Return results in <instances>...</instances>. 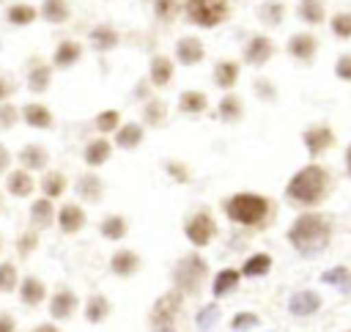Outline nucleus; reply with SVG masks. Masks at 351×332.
Returning <instances> with one entry per match:
<instances>
[{
    "mask_svg": "<svg viewBox=\"0 0 351 332\" xmlns=\"http://www.w3.org/2000/svg\"><path fill=\"white\" fill-rule=\"evenodd\" d=\"M99 236L104 241H123L129 236V217L121 211H110L99 220Z\"/></svg>",
    "mask_w": 351,
    "mask_h": 332,
    "instance_id": "c9c22d12",
    "label": "nucleus"
},
{
    "mask_svg": "<svg viewBox=\"0 0 351 332\" xmlns=\"http://www.w3.org/2000/svg\"><path fill=\"white\" fill-rule=\"evenodd\" d=\"M162 170H165V176L173 181V184H192V178H195V173H192V167L184 162V159H176V156H170V159H165L162 162Z\"/></svg>",
    "mask_w": 351,
    "mask_h": 332,
    "instance_id": "c03bdc74",
    "label": "nucleus"
},
{
    "mask_svg": "<svg viewBox=\"0 0 351 332\" xmlns=\"http://www.w3.org/2000/svg\"><path fill=\"white\" fill-rule=\"evenodd\" d=\"M80 305H82V302H80L77 291L69 288V285H58V288L49 291V296H47V313H49V318L58 321V324L71 321V318L77 316Z\"/></svg>",
    "mask_w": 351,
    "mask_h": 332,
    "instance_id": "9d476101",
    "label": "nucleus"
},
{
    "mask_svg": "<svg viewBox=\"0 0 351 332\" xmlns=\"http://www.w3.org/2000/svg\"><path fill=\"white\" fill-rule=\"evenodd\" d=\"M219 318H222L219 302H208V305H203V307L195 313V327H197L200 332H208V329H214V327L219 324Z\"/></svg>",
    "mask_w": 351,
    "mask_h": 332,
    "instance_id": "09e8293b",
    "label": "nucleus"
},
{
    "mask_svg": "<svg viewBox=\"0 0 351 332\" xmlns=\"http://www.w3.org/2000/svg\"><path fill=\"white\" fill-rule=\"evenodd\" d=\"M346 332H351V329H346Z\"/></svg>",
    "mask_w": 351,
    "mask_h": 332,
    "instance_id": "69168bd1",
    "label": "nucleus"
},
{
    "mask_svg": "<svg viewBox=\"0 0 351 332\" xmlns=\"http://www.w3.org/2000/svg\"><path fill=\"white\" fill-rule=\"evenodd\" d=\"M324 307V296L313 288H299L288 296V313L293 318H310Z\"/></svg>",
    "mask_w": 351,
    "mask_h": 332,
    "instance_id": "393cba45",
    "label": "nucleus"
},
{
    "mask_svg": "<svg viewBox=\"0 0 351 332\" xmlns=\"http://www.w3.org/2000/svg\"><path fill=\"white\" fill-rule=\"evenodd\" d=\"M326 0H299L296 3V19L304 22L307 27H321L326 22Z\"/></svg>",
    "mask_w": 351,
    "mask_h": 332,
    "instance_id": "58836bf2",
    "label": "nucleus"
},
{
    "mask_svg": "<svg viewBox=\"0 0 351 332\" xmlns=\"http://www.w3.org/2000/svg\"><path fill=\"white\" fill-rule=\"evenodd\" d=\"M19 277L22 274L14 261H0V294H16Z\"/></svg>",
    "mask_w": 351,
    "mask_h": 332,
    "instance_id": "8fccbe9b",
    "label": "nucleus"
},
{
    "mask_svg": "<svg viewBox=\"0 0 351 332\" xmlns=\"http://www.w3.org/2000/svg\"><path fill=\"white\" fill-rule=\"evenodd\" d=\"M271 269H274V258H271L269 252H263V250L250 252V255L241 261V266H239V272H241L244 280H261V277H266Z\"/></svg>",
    "mask_w": 351,
    "mask_h": 332,
    "instance_id": "e433bc0d",
    "label": "nucleus"
},
{
    "mask_svg": "<svg viewBox=\"0 0 351 332\" xmlns=\"http://www.w3.org/2000/svg\"><path fill=\"white\" fill-rule=\"evenodd\" d=\"M145 126L140 121H123L115 132H112V145L121 151H137L145 143Z\"/></svg>",
    "mask_w": 351,
    "mask_h": 332,
    "instance_id": "cd10ccee",
    "label": "nucleus"
},
{
    "mask_svg": "<svg viewBox=\"0 0 351 332\" xmlns=\"http://www.w3.org/2000/svg\"><path fill=\"white\" fill-rule=\"evenodd\" d=\"M36 189H38V176L36 173H30L25 167H14V170L5 173V192L11 198L27 200V198L36 195Z\"/></svg>",
    "mask_w": 351,
    "mask_h": 332,
    "instance_id": "b1692460",
    "label": "nucleus"
},
{
    "mask_svg": "<svg viewBox=\"0 0 351 332\" xmlns=\"http://www.w3.org/2000/svg\"><path fill=\"white\" fill-rule=\"evenodd\" d=\"M318 49H321V41L313 30H296L285 41V55L299 66H310L315 60Z\"/></svg>",
    "mask_w": 351,
    "mask_h": 332,
    "instance_id": "9b49d317",
    "label": "nucleus"
},
{
    "mask_svg": "<svg viewBox=\"0 0 351 332\" xmlns=\"http://www.w3.org/2000/svg\"><path fill=\"white\" fill-rule=\"evenodd\" d=\"M121 123H123V118H121V110H115V107L99 110V112L93 115V129H96V134H112Z\"/></svg>",
    "mask_w": 351,
    "mask_h": 332,
    "instance_id": "49530a36",
    "label": "nucleus"
},
{
    "mask_svg": "<svg viewBox=\"0 0 351 332\" xmlns=\"http://www.w3.org/2000/svg\"><path fill=\"white\" fill-rule=\"evenodd\" d=\"M38 192L49 200H60L69 192V176L63 170H52L47 167L44 173H38Z\"/></svg>",
    "mask_w": 351,
    "mask_h": 332,
    "instance_id": "72a5a7b5",
    "label": "nucleus"
},
{
    "mask_svg": "<svg viewBox=\"0 0 351 332\" xmlns=\"http://www.w3.org/2000/svg\"><path fill=\"white\" fill-rule=\"evenodd\" d=\"M343 167H346V176L351 178V143H348L346 151H343Z\"/></svg>",
    "mask_w": 351,
    "mask_h": 332,
    "instance_id": "052dcab7",
    "label": "nucleus"
},
{
    "mask_svg": "<svg viewBox=\"0 0 351 332\" xmlns=\"http://www.w3.org/2000/svg\"><path fill=\"white\" fill-rule=\"evenodd\" d=\"M82 55H85V44L80 38H60L49 55V63L58 71H69L82 60Z\"/></svg>",
    "mask_w": 351,
    "mask_h": 332,
    "instance_id": "6ab92c4d",
    "label": "nucleus"
},
{
    "mask_svg": "<svg viewBox=\"0 0 351 332\" xmlns=\"http://www.w3.org/2000/svg\"><path fill=\"white\" fill-rule=\"evenodd\" d=\"M219 211L230 225H236L247 233H263L269 225H274L280 206L274 198H269L263 192L239 189L219 200Z\"/></svg>",
    "mask_w": 351,
    "mask_h": 332,
    "instance_id": "f257e3e1",
    "label": "nucleus"
},
{
    "mask_svg": "<svg viewBox=\"0 0 351 332\" xmlns=\"http://www.w3.org/2000/svg\"><path fill=\"white\" fill-rule=\"evenodd\" d=\"M255 16L266 30H277L288 16V5L282 0H261L255 8Z\"/></svg>",
    "mask_w": 351,
    "mask_h": 332,
    "instance_id": "4c0bfd02",
    "label": "nucleus"
},
{
    "mask_svg": "<svg viewBox=\"0 0 351 332\" xmlns=\"http://www.w3.org/2000/svg\"><path fill=\"white\" fill-rule=\"evenodd\" d=\"M277 44L269 33H252L244 47H241V63L244 66H252V69H263L274 55H277Z\"/></svg>",
    "mask_w": 351,
    "mask_h": 332,
    "instance_id": "1a4fd4ad",
    "label": "nucleus"
},
{
    "mask_svg": "<svg viewBox=\"0 0 351 332\" xmlns=\"http://www.w3.org/2000/svg\"><path fill=\"white\" fill-rule=\"evenodd\" d=\"M326 25H329V33L337 38V41H351V11H335L326 16Z\"/></svg>",
    "mask_w": 351,
    "mask_h": 332,
    "instance_id": "de8ad7c7",
    "label": "nucleus"
},
{
    "mask_svg": "<svg viewBox=\"0 0 351 332\" xmlns=\"http://www.w3.org/2000/svg\"><path fill=\"white\" fill-rule=\"evenodd\" d=\"M74 195H77V200H80L82 206H99V203L104 200V195H107V184H104V178L99 176V170H85V173H80L77 181H74Z\"/></svg>",
    "mask_w": 351,
    "mask_h": 332,
    "instance_id": "f8f14e48",
    "label": "nucleus"
},
{
    "mask_svg": "<svg viewBox=\"0 0 351 332\" xmlns=\"http://www.w3.org/2000/svg\"><path fill=\"white\" fill-rule=\"evenodd\" d=\"M211 280V266L208 261L203 258L200 250H189L184 255H178V261L173 263V272H170V283L178 294H184V299H195L206 291Z\"/></svg>",
    "mask_w": 351,
    "mask_h": 332,
    "instance_id": "20e7f679",
    "label": "nucleus"
},
{
    "mask_svg": "<svg viewBox=\"0 0 351 332\" xmlns=\"http://www.w3.org/2000/svg\"><path fill=\"white\" fill-rule=\"evenodd\" d=\"M3 19H5L11 27H30V25L38 19V5H33V3H27V0H14V3L5 5Z\"/></svg>",
    "mask_w": 351,
    "mask_h": 332,
    "instance_id": "f704fd0d",
    "label": "nucleus"
},
{
    "mask_svg": "<svg viewBox=\"0 0 351 332\" xmlns=\"http://www.w3.org/2000/svg\"><path fill=\"white\" fill-rule=\"evenodd\" d=\"M118 44H121V33L110 22H99L88 30V47L99 55H107V52L118 49Z\"/></svg>",
    "mask_w": 351,
    "mask_h": 332,
    "instance_id": "bb28decb",
    "label": "nucleus"
},
{
    "mask_svg": "<svg viewBox=\"0 0 351 332\" xmlns=\"http://www.w3.org/2000/svg\"><path fill=\"white\" fill-rule=\"evenodd\" d=\"M184 239L195 247V250H203V247H211L217 239H219V222L214 217V211L208 206H197L195 211H189L184 217Z\"/></svg>",
    "mask_w": 351,
    "mask_h": 332,
    "instance_id": "0eeeda50",
    "label": "nucleus"
},
{
    "mask_svg": "<svg viewBox=\"0 0 351 332\" xmlns=\"http://www.w3.org/2000/svg\"><path fill=\"white\" fill-rule=\"evenodd\" d=\"M181 16L200 30H214L233 16V0H181Z\"/></svg>",
    "mask_w": 351,
    "mask_h": 332,
    "instance_id": "39448f33",
    "label": "nucleus"
},
{
    "mask_svg": "<svg viewBox=\"0 0 351 332\" xmlns=\"http://www.w3.org/2000/svg\"><path fill=\"white\" fill-rule=\"evenodd\" d=\"M151 14L159 25H173L181 16V0H151Z\"/></svg>",
    "mask_w": 351,
    "mask_h": 332,
    "instance_id": "37998d69",
    "label": "nucleus"
},
{
    "mask_svg": "<svg viewBox=\"0 0 351 332\" xmlns=\"http://www.w3.org/2000/svg\"><path fill=\"white\" fill-rule=\"evenodd\" d=\"M0 332H19V324L8 310H0Z\"/></svg>",
    "mask_w": 351,
    "mask_h": 332,
    "instance_id": "4d7b16f0",
    "label": "nucleus"
},
{
    "mask_svg": "<svg viewBox=\"0 0 351 332\" xmlns=\"http://www.w3.org/2000/svg\"><path fill=\"white\" fill-rule=\"evenodd\" d=\"M55 225H58V230H60L63 236H77V233H82L85 225H88V211H85V206L77 203V200L60 203L58 211H55Z\"/></svg>",
    "mask_w": 351,
    "mask_h": 332,
    "instance_id": "ddd939ff",
    "label": "nucleus"
},
{
    "mask_svg": "<svg viewBox=\"0 0 351 332\" xmlns=\"http://www.w3.org/2000/svg\"><path fill=\"white\" fill-rule=\"evenodd\" d=\"M335 189V178L332 170L321 162H307L299 170H293L282 187V198L293 206V209H321V203L329 200Z\"/></svg>",
    "mask_w": 351,
    "mask_h": 332,
    "instance_id": "7ed1b4c3",
    "label": "nucleus"
},
{
    "mask_svg": "<svg viewBox=\"0 0 351 332\" xmlns=\"http://www.w3.org/2000/svg\"><path fill=\"white\" fill-rule=\"evenodd\" d=\"M52 63L44 60L41 55H33L27 63H25V88L30 93H47L52 88Z\"/></svg>",
    "mask_w": 351,
    "mask_h": 332,
    "instance_id": "2eb2a0df",
    "label": "nucleus"
},
{
    "mask_svg": "<svg viewBox=\"0 0 351 332\" xmlns=\"http://www.w3.org/2000/svg\"><path fill=\"white\" fill-rule=\"evenodd\" d=\"M208 107H211L208 96H206L203 91H197V88L181 91V93H178V102H176V110H178L181 115H186V118H197V115L208 112Z\"/></svg>",
    "mask_w": 351,
    "mask_h": 332,
    "instance_id": "2f4dec72",
    "label": "nucleus"
},
{
    "mask_svg": "<svg viewBox=\"0 0 351 332\" xmlns=\"http://www.w3.org/2000/svg\"><path fill=\"white\" fill-rule=\"evenodd\" d=\"M148 82L154 91H165L173 85L176 80V60L173 55H165V52H154L151 60H148Z\"/></svg>",
    "mask_w": 351,
    "mask_h": 332,
    "instance_id": "a211bd4d",
    "label": "nucleus"
},
{
    "mask_svg": "<svg viewBox=\"0 0 351 332\" xmlns=\"http://www.w3.org/2000/svg\"><path fill=\"white\" fill-rule=\"evenodd\" d=\"M219 123H239L244 118V99L236 91H225L214 107Z\"/></svg>",
    "mask_w": 351,
    "mask_h": 332,
    "instance_id": "473e14b6",
    "label": "nucleus"
},
{
    "mask_svg": "<svg viewBox=\"0 0 351 332\" xmlns=\"http://www.w3.org/2000/svg\"><path fill=\"white\" fill-rule=\"evenodd\" d=\"M107 269H110L112 277H118V280H129V277H134V274L143 269V258H140V252L132 250V247H118V250L110 252Z\"/></svg>",
    "mask_w": 351,
    "mask_h": 332,
    "instance_id": "f3484780",
    "label": "nucleus"
},
{
    "mask_svg": "<svg viewBox=\"0 0 351 332\" xmlns=\"http://www.w3.org/2000/svg\"><path fill=\"white\" fill-rule=\"evenodd\" d=\"M112 151H115L112 140L107 134H96L82 145V162L88 170H99L112 159Z\"/></svg>",
    "mask_w": 351,
    "mask_h": 332,
    "instance_id": "4be33fe9",
    "label": "nucleus"
},
{
    "mask_svg": "<svg viewBox=\"0 0 351 332\" xmlns=\"http://www.w3.org/2000/svg\"><path fill=\"white\" fill-rule=\"evenodd\" d=\"M16 123H22V121H19V107H16L14 102H0V129L8 132V129H14Z\"/></svg>",
    "mask_w": 351,
    "mask_h": 332,
    "instance_id": "603ef678",
    "label": "nucleus"
},
{
    "mask_svg": "<svg viewBox=\"0 0 351 332\" xmlns=\"http://www.w3.org/2000/svg\"><path fill=\"white\" fill-rule=\"evenodd\" d=\"M49 148L44 145V143H25L16 154H14V162L19 165V167H25V170H30V173H44L47 167H49Z\"/></svg>",
    "mask_w": 351,
    "mask_h": 332,
    "instance_id": "5701e85b",
    "label": "nucleus"
},
{
    "mask_svg": "<svg viewBox=\"0 0 351 332\" xmlns=\"http://www.w3.org/2000/svg\"><path fill=\"white\" fill-rule=\"evenodd\" d=\"M321 283H324V285H332V288L340 291V294H351V266L337 263V266L326 269V272L321 274Z\"/></svg>",
    "mask_w": 351,
    "mask_h": 332,
    "instance_id": "79ce46f5",
    "label": "nucleus"
},
{
    "mask_svg": "<svg viewBox=\"0 0 351 332\" xmlns=\"http://www.w3.org/2000/svg\"><path fill=\"white\" fill-rule=\"evenodd\" d=\"M55 200H49V198H44V195H33V203L27 206V222H30V228H36V230H47V228H52L55 225Z\"/></svg>",
    "mask_w": 351,
    "mask_h": 332,
    "instance_id": "7c9ffc66",
    "label": "nucleus"
},
{
    "mask_svg": "<svg viewBox=\"0 0 351 332\" xmlns=\"http://www.w3.org/2000/svg\"><path fill=\"white\" fill-rule=\"evenodd\" d=\"M0 211H3V195H0Z\"/></svg>",
    "mask_w": 351,
    "mask_h": 332,
    "instance_id": "e2e57ef3",
    "label": "nucleus"
},
{
    "mask_svg": "<svg viewBox=\"0 0 351 332\" xmlns=\"http://www.w3.org/2000/svg\"><path fill=\"white\" fill-rule=\"evenodd\" d=\"M302 145H304L310 162H318V159H324V156L337 145V134H335L332 123H326V121H313V123H307V126L302 129Z\"/></svg>",
    "mask_w": 351,
    "mask_h": 332,
    "instance_id": "6e6552de",
    "label": "nucleus"
},
{
    "mask_svg": "<svg viewBox=\"0 0 351 332\" xmlns=\"http://www.w3.org/2000/svg\"><path fill=\"white\" fill-rule=\"evenodd\" d=\"M80 310H82V318H85L88 324L99 327V324H104V321L110 318V313H112V302H110L107 294L93 291V294H88V299L80 305Z\"/></svg>",
    "mask_w": 351,
    "mask_h": 332,
    "instance_id": "c756f323",
    "label": "nucleus"
},
{
    "mask_svg": "<svg viewBox=\"0 0 351 332\" xmlns=\"http://www.w3.org/2000/svg\"><path fill=\"white\" fill-rule=\"evenodd\" d=\"M255 327H261V316L252 310H239L230 316V329L233 332H252Z\"/></svg>",
    "mask_w": 351,
    "mask_h": 332,
    "instance_id": "3c124183",
    "label": "nucleus"
},
{
    "mask_svg": "<svg viewBox=\"0 0 351 332\" xmlns=\"http://www.w3.org/2000/svg\"><path fill=\"white\" fill-rule=\"evenodd\" d=\"M241 60H236V58H219L214 66H211V80H214V85L225 93V91H233L236 85H239V80H241Z\"/></svg>",
    "mask_w": 351,
    "mask_h": 332,
    "instance_id": "a878e982",
    "label": "nucleus"
},
{
    "mask_svg": "<svg viewBox=\"0 0 351 332\" xmlns=\"http://www.w3.org/2000/svg\"><path fill=\"white\" fill-rule=\"evenodd\" d=\"M16 82L11 80V77H5V74H0V102H11L14 99V93H16Z\"/></svg>",
    "mask_w": 351,
    "mask_h": 332,
    "instance_id": "5fc2aeb1",
    "label": "nucleus"
},
{
    "mask_svg": "<svg viewBox=\"0 0 351 332\" xmlns=\"http://www.w3.org/2000/svg\"><path fill=\"white\" fill-rule=\"evenodd\" d=\"M335 239V222L321 209H302L285 228V241L302 258H318Z\"/></svg>",
    "mask_w": 351,
    "mask_h": 332,
    "instance_id": "f03ea898",
    "label": "nucleus"
},
{
    "mask_svg": "<svg viewBox=\"0 0 351 332\" xmlns=\"http://www.w3.org/2000/svg\"><path fill=\"white\" fill-rule=\"evenodd\" d=\"M184 294H178L173 285L159 294L148 310V327L151 332H178V324H181V313H184Z\"/></svg>",
    "mask_w": 351,
    "mask_h": 332,
    "instance_id": "423d86ee",
    "label": "nucleus"
},
{
    "mask_svg": "<svg viewBox=\"0 0 351 332\" xmlns=\"http://www.w3.org/2000/svg\"><path fill=\"white\" fill-rule=\"evenodd\" d=\"M38 247H41V230H36L30 225L25 230H19V236L14 239V252L19 261H27Z\"/></svg>",
    "mask_w": 351,
    "mask_h": 332,
    "instance_id": "a19ab883",
    "label": "nucleus"
},
{
    "mask_svg": "<svg viewBox=\"0 0 351 332\" xmlns=\"http://www.w3.org/2000/svg\"><path fill=\"white\" fill-rule=\"evenodd\" d=\"M335 77L340 82H351V52H340L335 58Z\"/></svg>",
    "mask_w": 351,
    "mask_h": 332,
    "instance_id": "864d4df0",
    "label": "nucleus"
},
{
    "mask_svg": "<svg viewBox=\"0 0 351 332\" xmlns=\"http://www.w3.org/2000/svg\"><path fill=\"white\" fill-rule=\"evenodd\" d=\"M167 118H170V107L162 96H151L143 102V110H140V123L145 129H165L167 126Z\"/></svg>",
    "mask_w": 351,
    "mask_h": 332,
    "instance_id": "c85d7f7f",
    "label": "nucleus"
},
{
    "mask_svg": "<svg viewBox=\"0 0 351 332\" xmlns=\"http://www.w3.org/2000/svg\"><path fill=\"white\" fill-rule=\"evenodd\" d=\"M3 3H5V0H0V5H3Z\"/></svg>",
    "mask_w": 351,
    "mask_h": 332,
    "instance_id": "0e129e2a",
    "label": "nucleus"
},
{
    "mask_svg": "<svg viewBox=\"0 0 351 332\" xmlns=\"http://www.w3.org/2000/svg\"><path fill=\"white\" fill-rule=\"evenodd\" d=\"M38 19H44L47 25H66L71 19V3L69 0H41Z\"/></svg>",
    "mask_w": 351,
    "mask_h": 332,
    "instance_id": "ea45409f",
    "label": "nucleus"
},
{
    "mask_svg": "<svg viewBox=\"0 0 351 332\" xmlns=\"http://www.w3.org/2000/svg\"><path fill=\"white\" fill-rule=\"evenodd\" d=\"M173 60H176V66H186V69L200 66L206 60V44H203V38L200 36H192V33L178 36L176 44H173Z\"/></svg>",
    "mask_w": 351,
    "mask_h": 332,
    "instance_id": "4468645a",
    "label": "nucleus"
},
{
    "mask_svg": "<svg viewBox=\"0 0 351 332\" xmlns=\"http://www.w3.org/2000/svg\"><path fill=\"white\" fill-rule=\"evenodd\" d=\"M33 332H63V329H60V324H58V321H52V318H49V321L36 324V327H33Z\"/></svg>",
    "mask_w": 351,
    "mask_h": 332,
    "instance_id": "bf43d9fd",
    "label": "nucleus"
},
{
    "mask_svg": "<svg viewBox=\"0 0 351 332\" xmlns=\"http://www.w3.org/2000/svg\"><path fill=\"white\" fill-rule=\"evenodd\" d=\"M132 96H134L137 102H145V99H151V96H154V88H151L148 77H145V80H137V82H134V91H132Z\"/></svg>",
    "mask_w": 351,
    "mask_h": 332,
    "instance_id": "6e6d98bb",
    "label": "nucleus"
},
{
    "mask_svg": "<svg viewBox=\"0 0 351 332\" xmlns=\"http://www.w3.org/2000/svg\"><path fill=\"white\" fill-rule=\"evenodd\" d=\"M19 121H22L25 126H30L33 132H49V129H55V123H58L52 107L44 104V102H36V99H33V102H25V104L19 107Z\"/></svg>",
    "mask_w": 351,
    "mask_h": 332,
    "instance_id": "dca6fc26",
    "label": "nucleus"
},
{
    "mask_svg": "<svg viewBox=\"0 0 351 332\" xmlns=\"http://www.w3.org/2000/svg\"><path fill=\"white\" fill-rule=\"evenodd\" d=\"M16 296L25 307L36 310L41 305H47V296H49V288L47 283L38 277V274H22L19 277V285H16Z\"/></svg>",
    "mask_w": 351,
    "mask_h": 332,
    "instance_id": "412c9836",
    "label": "nucleus"
},
{
    "mask_svg": "<svg viewBox=\"0 0 351 332\" xmlns=\"http://www.w3.org/2000/svg\"><path fill=\"white\" fill-rule=\"evenodd\" d=\"M11 162H14V156H11V151L0 143V176H5L8 170H11Z\"/></svg>",
    "mask_w": 351,
    "mask_h": 332,
    "instance_id": "13d9d810",
    "label": "nucleus"
},
{
    "mask_svg": "<svg viewBox=\"0 0 351 332\" xmlns=\"http://www.w3.org/2000/svg\"><path fill=\"white\" fill-rule=\"evenodd\" d=\"M241 280H244V277H241L239 266H222V269H217V272L211 274V280H208L211 299H214V302L228 299L230 294H236V291H239Z\"/></svg>",
    "mask_w": 351,
    "mask_h": 332,
    "instance_id": "aec40b11",
    "label": "nucleus"
},
{
    "mask_svg": "<svg viewBox=\"0 0 351 332\" xmlns=\"http://www.w3.org/2000/svg\"><path fill=\"white\" fill-rule=\"evenodd\" d=\"M252 96H255L258 102H263V104H274V102L280 99V88H277V82H274L271 77L258 74V77L252 80Z\"/></svg>",
    "mask_w": 351,
    "mask_h": 332,
    "instance_id": "a18cd8bd",
    "label": "nucleus"
},
{
    "mask_svg": "<svg viewBox=\"0 0 351 332\" xmlns=\"http://www.w3.org/2000/svg\"><path fill=\"white\" fill-rule=\"evenodd\" d=\"M3 250H5V239H3V233H0V255H3Z\"/></svg>",
    "mask_w": 351,
    "mask_h": 332,
    "instance_id": "680f3d73",
    "label": "nucleus"
}]
</instances>
